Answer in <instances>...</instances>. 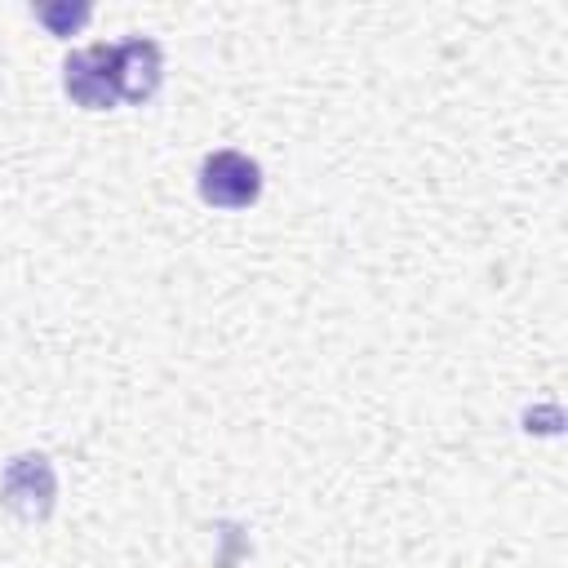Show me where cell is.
<instances>
[{
  "mask_svg": "<svg viewBox=\"0 0 568 568\" xmlns=\"http://www.w3.org/2000/svg\"><path fill=\"white\" fill-rule=\"evenodd\" d=\"M195 186H200V200L213 209H248L262 195V169L253 155L222 146V151H209L200 160Z\"/></svg>",
  "mask_w": 568,
  "mask_h": 568,
  "instance_id": "obj_1",
  "label": "cell"
},
{
  "mask_svg": "<svg viewBox=\"0 0 568 568\" xmlns=\"http://www.w3.org/2000/svg\"><path fill=\"white\" fill-rule=\"evenodd\" d=\"M62 89L84 111H111L120 102V89H115V44L71 49L67 62H62Z\"/></svg>",
  "mask_w": 568,
  "mask_h": 568,
  "instance_id": "obj_2",
  "label": "cell"
},
{
  "mask_svg": "<svg viewBox=\"0 0 568 568\" xmlns=\"http://www.w3.org/2000/svg\"><path fill=\"white\" fill-rule=\"evenodd\" d=\"M53 497H58V479H53V466H49L44 453H22L4 466L0 501L18 519H44L53 510Z\"/></svg>",
  "mask_w": 568,
  "mask_h": 568,
  "instance_id": "obj_3",
  "label": "cell"
},
{
  "mask_svg": "<svg viewBox=\"0 0 568 568\" xmlns=\"http://www.w3.org/2000/svg\"><path fill=\"white\" fill-rule=\"evenodd\" d=\"M160 80H164V53H160L155 40L129 36L124 44H115V89H120V102L155 98Z\"/></svg>",
  "mask_w": 568,
  "mask_h": 568,
  "instance_id": "obj_4",
  "label": "cell"
},
{
  "mask_svg": "<svg viewBox=\"0 0 568 568\" xmlns=\"http://www.w3.org/2000/svg\"><path fill=\"white\" fill-rule=\"evenodd\" d=\"M89 13H93V9H89L84 0H75V4H71V0H44V4H36V18H40L53 36H71V31H80V27L89 22Z\"/></svg>",
  "mask_w": 568,
  "mask_h": 568,
  "instance_id": "obj_5",
  "label": "cell"
}]
</instances>
